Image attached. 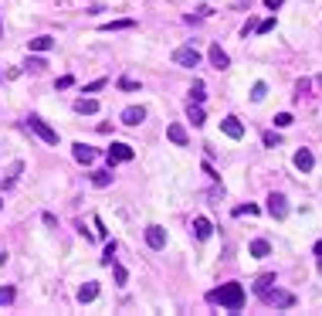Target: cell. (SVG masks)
<instances>
[{
  "instance_id": "26",
  "label": "cell",
  "mask_w": 322,
  "mask_h": 316,
  "mask_svg": "<svg viewBox=\"0 0 322 316\" xmlns=\"http://www.w3.org/2000/svg\"><path fill=\"white\" fill-rule=\"evenodd\" d=\"M204 82H193V89H190V102H204Z\"/></svg>"
},
{
  "instance_id": "16",
  "label": "cell",
  "mask_w": 322,
  "mask_h": 316,
  "mask_svg": "<svg viewBox=\"0 0 322 316\" xmlns=\"http://www.w3.org/2000/svg\"><path fill=\"white\" fill-rule=\"evenodd\" d=\"M51 48H55V38L51 34H41V38L31 41V51H51Z\"/></svg>"
},
{
  "instance_id": "25",
  "label": "cell",
  "mask_w": 322,
  "mask_h": 316,
  "mask_svg": "<svg viewBox=\"0 0 322 316\" xmlns=\"http://www.w3.org/2000/svg\"><path fill=\"white\" fill-rule=\"evenodd\" d=\"M24 68H27V72H45L48 61H45V58H27V65H24Z\"/></svg>"
},
{
  "instance_id": "22",
  "label": "cell",
  "mask_w": 322,
  "mask_h": 316,
  "mask_svg": "<svg viewBox=\"0 0 322 316\" xmlns=\"http://www.w3.org/2000/svg\"><path fill=\"white\" fill-rule=\"evenodd\" d=\"M126 27H136V21H109V24H102V31L112 34V31H126Z\"/></svg>"
},
{
  "instance_id": "18",
  "label": "cell",
  "mask_w": 322,
  "mask_h": 316,
  "mask_svg": "<svg viewBox=\"0 0 322 316\" xmlns=\"http://www.w3.org/2000/svg\"><path fill=\"white\" fill-rule=\"evenodd\" d=\"M187 116H190V123H193V126H204V119H207V116H204V106H200V102H190Z\"/></svg>"
},
{
  "instance_id": "11",
  "label": "cell",
  "mask_w": 322,
  "mask_h": 316,
  "mask_svg": "<svg viewBox=\"0 0 322 316\" xmlns=\"http://www.w3.org/2000/svg\"><path fill=\"white\" fill-rule=\"evenodd\" d=\"M146 119V109L143 106H129V109H123V123L126 126H139Z\"/></svg>"
},
{
  "instance_id": "37",
  "label": "cell",
  "mask_w": 322,
  "mask_h": 316,
  "mask_svg": "<svg viewBox=\"0 0 322 316\" xmlns=\"http://www.w3.org/2000/svg\"><path fill=\"white\" fill-rule=\"evenodd\" d=\"M315 255H319V259H322V241H315Z\"/></svg>"
},
{
  "instance_id": "35",
  "label": "cell",
  "mask_w": 322,
  "mask_h": 316,
  "mask_svg": "<svg viewBox=\"0 0 322 316\" xmlns=\"http://www.w3.org/2000/svg\"><path fill=\"white\" fill-rule=\"evenodd\" d=\"M95 238H105V225H102V218H95Z\"/></svg>"
},
{
  "instance_id": "14",
  "label": "cell",
  "mask_w": 322,
  "mask_h": 316,
  "mask_svg": "<svg viewBox=\"0 0 322 316\" xmlns=\"http://www.w3.org/2000/svg\"><path fill=\"white\" fill-rule=\"evenodd\" d=\"M295 167H299L302 173H309V170L315 167V157H312V150H299V153H295Z\"/></svg>"
},
{
  "instance_id": "23",
  "label": "cell",
  "mask_w": 322,
  "mask_h": 316,
  "mask_svg": "<svg viewBox=\"0 0 322 316\" xmlns=\"http://www.w3.org/2000/svg\"><path fill=\"white\" fill-rule=\"evenodd\" d=\"M14 296H17V293H14V286H0V306H11Z\"/></svg>"
},
{
  "instance_id": "36",
  "label": "cell",
  "mask_w": 322,
  "mask_h": 316,
  "mask_svg": "<svg viewBox=\"0 0 322 316\" xmlns=\"http://www.w3.org/2000/svg\"><path fill=\"white\" fill-rule=\"evenodd\" d=\"M281 4H285V0H265L268 11H281Z\"/></svg>"
},
{
  "instance_id": "24",
  "label": "cell",
  "mask_w": 322,
  "mask_h": 316,
  "mask_svg": "<svg viewBox=\"0 0 322 316\" xmlns=\"http://www.w3.org/2000/svg\"><path fill=\"white\" fill-rule=\"evenodd\" d=\"M115 262V241H105V252H102V265H112Z\"/></svg>"
},
{
  "instance_id": "9",
  "label": "cell",
  "mask_w": 322,
  "mask_h": 316,
  "mask_svg": "<svg viewBox=\"0 0 322 316\" xmlns=\"http://www.w3.org/2000/svg\"><path fill=\"white\" fill-rule=\"evenodd\" d=\"M221 129L231 136V139H241V136H245V126H241V119H234V116L221 119Z\"/></svg>"
},
{
  "instance_id": "5",
  "label": "cell",
  "mask_w": 322,
  "mask_h": 316,
  "mask_svg": "<svg viewBox=\"0 0 322 316\" xmlns=\"http://www.w3.org/2000/svg\"><path fill=\"white\" fill-rule=\"evenodd\" d=\"M268 215L275 218V221H281V218L289 215V201H285V194H268Z\"/></svg>"
},
{
  "instance_id": "38",
  "label": "cell",
  "mask_w": 322,
  "mask_h": 316,
  "mask_svg": "<svg viewBox=\"0 0 322 316\" xmlns=\"http://www.w3.org/2000/svg\"><path fill=\"white\" fill-rule=\"evenodd\" d=\"M0 34H4V24H0Z\"/></svg>"
},
{
  "instance_id": "29",
  "label": "cell",
  "mask_w": 322,
  "mask_h": 316,
  "mask_svg": "<svg viewBox=\"0 0 322 316\" xmlns=\"http://www.w3.org/2000/svg\"><path fill=\"white\" fill-rule=\"evenodd\" d=\"M105 85H109L105 79H95V82H89V85H85V95H92V92H102Z\"/></svg>"
},
{
  "instance_id": "8",
  "label": "cell",
  "mask_w": 322,
  "mask_h": 316,
  "mask_svg": "<svg viewBox=\"0 0 322 316\" xmlns=\"http://www.w3.org/2000/svg\"><path fill=\"white\" fill-rule=\"evenodd\" d=\"M71 153H75V160H78V163H85V167H92V163H95V150H92L89 143H75V147H71Z\"/></svg>"
},
{
  "instance_id": "2",
  "label": "cell",
  "mask_w": 322,
  "mask_h": 316,
  "mask_svg": "<svg viewBox=\"0 0 322 316\" xmlns=\"http://www.w3.org/2000/svg\"><path fill=\"white\" fill-rule=\"evenodd\" d=\"M261 299H265V303H271L275 309H292V306H295V296L285 293V289H268Z\"/></svg>"
},
{
  "instance_id": "33",
  "label": "cell",
  "mask_w": 322,
  "mask_h": 316,
  "mask_svg": "<svg viewBox=\"0 0 322 316\" xmlns=\"http://www.w3.org/2000/svg\"><path fill=\"white\" fill-rule=\"evenodd\" d=\"M119 89H123V92H136V89H139V82H133V79H123V82H119Z\"/></svg>"
},
{
  "instance_id": "4",
  "label": "cell",
  "mask_w": 322,
  "mask_h": 316,
  "mask_svg": "<svg viewBox=\"0 0 322 316\" xmlns=\"http://www.w3.org/2000/svg\"><path fill=\"white\" fill-rule=\"evenodd\" d=\"M27 126H31L34 133L41 136V139H45V143H51V147H58V133L55 129H51V126L45 123V119H41V116H31V119H27Z\"/></svg>"
},
{
  "instance_id": "12",
  "label": "cell",
  "mask_w": 322,
  "mask_h": 316,
  "mask_svg": "<svg viewBox=\"0 0 322 316\" xmlns=\"http://www.w3.org/2000/svg\"><path fill=\"white\" fill-rule=\"evenodd\" d=\"M207 55H211V65H214V68H227V65H231V58H227V51H224L221 45H211V51H207Z\"/></svg>"
},
{
  "instance_id": "28",
  "label": "cell",
  "mask_w": 322,
  "mask_h": 316,
  "mask_svg": "<svg viewBox=\"0 0 322 316\" xmlns=\"http://www.w3.org/2000/svg\"><path fill=\"white\" fill-rule=\"evenodd\" d=\"M234 215L245 218V215H258V204H241V207H234Z\"/></svg>"
},
{
  "instance_id": "30",
  "label": "cell",
  "mask_w": 322,
  "mask_h": 316,
  "mask_svg": "<svg viewBox=\"0 0 322 316\" xmlns=\"http://www.w3.org/2000/svg\"><path fill=\"white\" fill-rule=\"evenodd\" d=\"M112 269H115V283H119V286H126V283H129V272H126L123 265H115V262H112Z\"/></svg>"
},
{
  "instance_id": "13",
  "label": "cell",
  "mask_w": 322,
  "mask_h": 316,
  "mask_svg": "<svg viewBox=\"0 0 322 316\" xmlns=\"http://www.w3.org/2000/svg\"><path fill=\"white\" fill-rule=\"evenodd\" d=\"M214 231V225L207 221V218H193V235H197V241H207Z\"/></svg>"
},
{
  "instance_id": "20",
  "label": "cell",
  "mask_w": 322,
  "mask_h": 316,
  "mask_svg": "<svg viewBox=\"0 0 322 316\" xmlns=\"http://www.w3.org/2000/svg\"><path fill=\"white\" fill-rule=\"evenodd\" d=\"M112 181H115L112 170H95V173H92V184H95V187H109Z\"/></svg>"
},
{
  "instance_id": "34",
  "label": "cell",
  "mask_w": 322,
  "mask_h": 316,
  "mask_svg": "<svg viewBox=\"0 0 322 316\" xmlns=\"http://www.w3.org/2000/svg\"><path fill=\"white\" fill-rule=\"evenodd\" d=\"M271 27H275V17H268V21H261V24H258V27H255V31L268 34V31H271Z\"/></svg>"
},
{
  "instance_id": "3",
  "label": "cell",
  "mask_w": 322,
  "mask_h": 316,
  "mask_svg": "<svg viewBox=\"0 0 322 316\" xmlns=\"http://www.w3.org/2000/svg\"><path fill=\"white\" fill-rule=\"evenodd\" d=\"M173 61L177 65H183V68H197L200 65V51L193 45H183V48H177L173 51Z\"/></svg>"
},
{
  "instance_id": "6",
  "label": "cell",
  "mask_w": 322,
  "mask_h": 316,
  "mask_svg": "<svg viewBox=\"0 0 322 316\" xmlns=\"http://www.w3.org/2000/svg\"><path fill=\"white\" fill-rule=\"evenodd\" d=\"M133 157H136V150L129 147V143H112L109 147V167L112 163H129Z\"/></svg>"
},
{
  "instance_id": "21",
  "label": "cell",
  "mask_w": 322,
  "mask_h": 316,
  "mask_svg": "<svg viewBox=\"0 0 322 316\" xmlns=\"http://www.w3.org/2000/svg\"><path fill=\"white\" fill-rule=\"evenodd\" d=\"M268 252H271V245H268L265 238H255V241H251V255H255V259H265Z\"/></svg>"
},
{
  "instance_id": "1",
  "label": "cell",
  "mask_w": 322,
  "mask_h": 316,
  "mask_svg": "<svg viewBox=\"0 0 322 316\" xmlns=\"http://www.w3.org/2000/svg\"><path fill=\"white\" fill-rule=\"evenodd\" d=\"M207 299H211V303H221L224 309H231V313H237V309L245 306V286L241 283H224L221 289H214Z\"/></svg>"
},
{
  "instance_id": "17",
  "label": "cell",
  "mask_w": 322,
  "mask_h": 316,
  "mask_svg": "<svg viewBox=\"0 0 322 316\" xmlns=\"http://www.w3.org/2000/svg\"><path fill=\"white\" fill-rule=\"evenodd\" d=\"M75 113H82V116L99 113V102H95V99H78V102H75Z\"/></svg>"
},
{
  "instance_id": "27",
  "label": "cell",
  "mask_w": 322,
  "mask_h": 316,
  "mask_svg": "<svg viewBox=\"0 0 322 316\" xmlns=\"http://www.w3.org/2000/svg\"><path fill=\"white\" fill-rule=\"evenodd\" d=\"M265 95H268V85H265V82H255V89H251V99H255V102H261Z\"/></svg>"
},
{
  "instance_id": "32",
  "label": "cell",
  "mask_w": 322,
  "mask_h": 316,
  "mask_svg": "<svg viewBox=\"0 0 322 316\" xmlns=\"http://www.w3.org/2000/svg\"><path fill=\"white\" fill-rule=\"evenodd\" d=\"M71 85H75V79H71V75H61V79L55 82V89H71Z\"/></svg>"
},
{
  "instance_id": "10",
  "label": "cell",
  "mask_w": 322,
  "mask_h": 316,
  "mask_svg": "<svg viewBox=\"0 0 322 316\" xmlns=\"http://www.w3.org/2000/svg\"><path fill=\"white\" fill-rule=\"evenodd\" d=\"M167 136H170V143H177V147H187V143H190L187 129H183L180 123H170V126H167Z\"/></svg>"
},
{
  "instance_id": "19",
  "label": "cell",
  "mask_w": 322,
  "mask_h": 316,
  "mask_svg": "<svg viewBox=\"0 0 322 316\" xmlns=\"http://www.w3.org/2000/svg\"><path fill=\"white\" fill-rule=\"evenodd\" d=\"M271 286H275V272H265V275H261V279L255 283V293H258V296H265Z\"/></svg>"
},
{
  "instance_id": "7",
  "label": "cell",
  "mask_w": 322,
  "mask_h": 316,
  "mask_svg": "<svg viewBox=\"0 0 322 316\" xmlns=\"http://www.w3.org/2000/svg\"><path fill=\"white\" fill-rule=\"evenodd\" d=\"M146 245L149 249H167V228H159V225H149L146 228Z\"/></svg>"
},
{
  "instance_id": "39",
  "label": "cell",
  "mask_w": 322,
  "mask_h": 316,
  "mask_svg": "<svg viewBox=\"0 0 322 316\" xmlns=\"http://www.w3.org/2000/svg\"><path fill=\"white\" fill-rule=\"evenodd\" d=\"M0 207H4V201H0Z\"/></svg>"
},
{
  "instance_id": "15",
  "label": "cell",
  "mask_w": 322,
  "mask_h": 316,
  "mask_svg": "<svg viewBox=\"0 0 322 316\" xmlns=\"http://www.w3.org/2000/svg\"><path fill=\"white\" fill-rule=\"evenodd\" d=\"M95 296H99V283H85L78 289V303H92Z\"/></svg>"
},
{
  "instance_id": "31",
  "label": "cell",
  "mask_w": 322,
  "mask_h": 316,
  "mask_svg": "<svg viewBox=\"0 0 322 316\" xmlns=\"http://www.w3.org/2000/svg\"><path fill=\"white\" fill-rule=\"evenodd\" d=\"M275 126H278V129L292 126V113H278V116H275Z\"/></svg>"
}]
</instances>
